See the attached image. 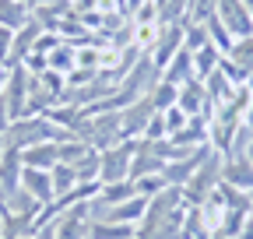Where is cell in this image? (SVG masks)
<instances>
[{
    "instance_id": "1",
    "label": "cell",
    "mask_w": 253,
    "mask_h": 239,
    "mask_svg": "<svg viewBox=\"0 0 253 239\" xmlns=\"http://www.w3.org/2000/svg\"><path fill=\"white\" fill-rule=\"evenodd\" d=\"M221 183V155L214 152H208V159L201 162V169L186 179V183L179 187L183 190V200H186V207H194V204H201V200H208L211 194H214V187Z\"/></svg>"
},
{
    "instance_id": "30",
    "label": "cell",
    "mask_w": 253,
    "mask_h": 239,
    "mask_svg": "<svg viewBox=\"0 0 253 239\" xmlns=\"http://www.w3.org/2000/svg\"><path fill=\"white\" fill-rule=\"evenodd\" d=\"M243 127L253 130V99H250V109H246V116H243Z\"/></svg>"
},
{
    "instance_id": "33",
    "label": "cell",
    "mask_w": 253,
    "mask_h": 239,
    "mask_svg": "<svg viewBox=\"0 0 253 239\" xmlns=\"http://www.w3.org/2000/svg\"><path fill=\"white\" fill-rule=\"evenodd\" d=\"M18 239H39V236H36V232H28V236H18Z\"/></svg>"
},
{
    "instance_id": "6",
    "label": "cell",
    "mask_w": 253,
    "mask_h": 239,
    "mask_svg": "<svg viewBox=\"0 0 253 239\" xmlns=\"http://www.w3.org/2000/svg\"><path fill=\"white\" fill-rule=\"evenodd\" d=\"M221 183L253 194V162H250L246 155H229V159H221Z\"/></svg>"
},
{
    "instance_id": "4",
    "label": "cell",
    "mask_w": 253,
    "mask_h": 239,
    "mask_svg": "<svg viewBox=\"0 0 253 239\" xmlns=\"http://www.w3.org/2000/svg\"><path fill=\"white\" fill-rule=\"evenodd\" d=\"M183 32H186V21L162 25V32H158V42L148 49V53H151V64H155L158 71H166V64L183 49Z\"/></svg>"
},
{
    "instance_id": "20",
    "label": "cell",
    "mask_w": 253,
    "mask_h": 239,
    "mask_svg": "<svg viewBox=\"0 0 253 239\" xmlns=\"http://www.w3.org/2000/svg\"><path fill=\"white\" fill-rule=\"evenodd\" d=\"M250 222V211H243V207H225V218H221V229L218 236H225V239H239L243 229Z\"/></svg>"
},
{
    "instance_id": "10",
    "label": "cell",
    "mask_w": 253,
    "mask_h": 239,
    "mask_svg": "<svg viewBox=\"0 0 253 239\" xmlns=\"http://www.w3.org/2000/svg\"><path fill=\"white\" fill-rule=\"evenodd\" d=\"M21 190H28L39 204H49V200L56 197V194H53V179H49V172H42V169H28V165H25V172H21Z\"/></svg>"
},
{
    "instance_id": "32",
    "label": "cell",
    "mask_w": 253,
    "mask_h": 239,
    "mask_svg": "<svg viewBox=\"0 0 253 239\" xmlns=\"http://www.w3.org/2000/svg\"><path fill=\"white\" fill-rule=\"evenodd\" d=\"M246 159H250V162H253V141H250V148H246Z\"/></svg>"
},
{
    "instance_id": "28",
    "label": "cell",
    "mask_w": 253,
    "mask_h": 239,
    "mask_svg": "<svg viewBox=\"0 0 253 239\" xmlns=\"http://www.w3.org/2000/svg\"><path fill=\"white\" fill-rule=\"evenodd\" d=\"M162 116H166V130H169V137H172L176 130H183V127L190 123V116H186V113H183L179 106H172V109H166Z\"/></svg>"
},
{
    "instance_id": "8",
    "label": "cell",
    "mask_w": 253,
    "mask_h": 239,
    "mask_svg": "<svg viewBox=\"0 0 253 239\" xmlns=\"http://www.w3.org/2000/svg\"><path fill=\"white\" fill-rule=\"evenodd\" d=\"M144 211H148V197H141V194H134V197H126L123 204H113V207H106V215L99 218V222H123V225H141V218H144Z\"/></svg>"
},
{
    "instance_id": "3",
    "label": "cell",
    "mask_w": 253,
    "mask_h": 239,
    "mask_svg": "<svg viewBox=\"0 0 253 239\" xmlns=\"http://www.w3.org/2000/svg\"><path fill=\"white\" fill-rule=\"evenodd\" d=\"M218 21L232 32V39H246L253 36V14L250 7L243 4V0H218Z\"/></svg>"
},
{
    "instance_id": "21",
    "label": "cell",
    "mask_w": 253,
    "mask_h": 239,
    "mask_svg": "<svg viewBox=\"0 0 253 239\" xmlns=\"http://www.w3.org/2000/svg\"><path fill=\"white\" fill-rule=\"evenodd\" d=\"M148 99H151V106H155L158 113H166V109H172V106H176V99H179V84L158 81L151 92H148Z\"/></svg>"
},
{
    "instance_id": "29",
    "label": "cell",
    "mask_w": 253,
    "mask_h": 239,
    "mask_svg": "<svg viewBox=\"0 0 253 239\" xmlns=\"http://www.w3.org/2000/svg\"><path fill=\"white\" fill-rule=\"evenodd\" d=\"M11 46H14V32L0 25V67H7V60H11Z\"/></svg>"
},
{
    "instance_id": "31",
    "label": "cell",
    "mask_w": 253,
    "mask_h": 239,
    "mask_svg": "<svg viewBox=\"0 0 253 239\" xmlns=\"http://www.w3.org/2000/svg\"><path fill=\"white\" fill-rule=\"evenodd\" d=\"M4 88H7V67H0V95H4Z\"/></svg>"
},
{
    "instance_id": "18",
    "label": "cell",
    "mask_w": 253,
    "mask_h": 239,
    "mask_svg": "<svg viewBox=\"0 0 253 239\" xmlns=\"http://www.w3.org/2000/svg\"><path fill=\"white\" fill-rule=\"evenodd\" d=\"M137 229L134 225H123V222H91L88 239H134Z\"/></svg>"
},
{
    "instance_id": "9",
    "label": "cell",
    "mask_w": 253,
    "mask_h": 239,
    "mask_svg": "<svg viewBox=\"0 0 253 239\" xmlns=\"http://www.w3.org/2000/svg\"><path fill=\"white\" fill-rule=\"evenodd\" d=\"M60 141H42V144H32V148H21V162L28 169H42L49 172L53 165H60V152H56Z\"/></svg>"
},
{
    "instance_id": "34",
    "label": "cell",
    "mask_w": 253,
    "mask_h": 239,
    "mask_svg": "<svg viewBox=\"0 0 253 239\" xmlns=\"http://www.w3.org/2000/svg\"><path fill=\"white\" fill-rule=\"evenodd\" d=\"M250 218H253V194H250Z\"/></svg>"
},
{
    "instance_id": "22",
    "label": "cell",
    "mask_w": 253,
    "mask_h": 239,
    "mask_svg": "<svg viewBox=\"0 0 253 239\" xmlns=\"http://www.w3.org/2000/svg\"><path fill=\"white\" fill-rule=\"evenodd\" d=\"M208 39H211V46H218V53H221V56H229V53H232V46H236L232 32H229V28L218 21V14L208 21Z\"/></svg>"
},
{
    "instance_id": "36",
    "label": "cell",
    "mask_w": 253,
    "mask_h": 239,
    "mask_svg": "<svg viewBox=\"0 0 253 239\" xmlns=\"http://www.w3.org/2000/svg\"><path fill=\"white\" fill-rule=\"evenodd\" d=\"M134 239H137V236H134Z\"/></svg>"
},
{
    "instance_id": "2",
    "label": "cell",
    "mask_w": 253,
    "mask_h": 239,
    "mask_svg": "<svg viewBox=\"0 0 253 239\" xmlns=\"http://www.w3.org/2000/svg\"><path fill=\"white\" fill-rule=\"evenodd\" d=\"M91 232V211H88V200L71 204L56 222H53V236L56 239H88Z\"/></svg>"
},
{
    "instance_id": "13",
    "label": "cell",
    "mask_w": 253,
    "mask_h": 239,
    "mask_svg": "<svg viewBox=\"0 0 253 239\" xmlns=\"http://www.w3.org/2000/svg\"><path fill=\"white\" fill-rule=\"evenodd\" d=\"M32 18V7L25 4V0H0V25L11 28V32H18V28H25Z\"/></svg>"
},
{
    "instance_id": "11",
    "label": "cell",
    "mask_w": 253,
    "mask_h": 239,
    "mask_svg": "<svg viewBox=\"0 0 253 239\" xmlns=\"http://www.w3.org/2000/svg\"><path fill=\"white\" fill-rule=\"evenodd\" d=\"M162 169H166V162L148 148V141H141V144H137V152H134V159H130V176H126V179L155 176V172H162Z\"/></svg>"
},
{
    "instance_id": "35",
    "label": "cell",
    "mask_w": 253,
    "mask_h": 239,
    "mask_svg": "<svg viewBox=\"0 0 253 239\" xmlns=\"http://www.w3.org/2000/svg\"><path fill=\"white\" fill-rule=\"evenodd\" d=\"M0 236H4V225H0Z\"/></svg>"
},
{
    "instance_id": "16",
    "label": "cell",
    "mask_w": 253,
    "mask_h": 239,
    "mask_svg": "<svg viewBox=\"0 0 253 239\" xmlns=\"http://www.w3.org/2000/svg\"><path fill=\"white\" fill-rule=\"evenodd\" d=\"M49 71H56V74H63V78H67L74 67H78V46H71V42H60L49 56Z\"/></svg>"
},
{
    "instance_id": "5",
    "label": "cell",
    "mask_w": 253,
    "mask_h": 239,
    "mask_svg": "<svg viewBox=\"0 0 253 239\" xmlns=\"http://www.w3.org/2000/svg\"><path fill=\"white\" fill-rule=\"evenodd\" d=\"M21 172H25L21 148L7 141V144H4V155H0V197H11V194L21 187Z\"/></svg>"
},
{
    "instance_id": "12",
    "label": "cell",
    "mask_w": 253,
    "mask_h": 239,
    "mask_svg": "<svg viewBox=\"0 0 253 239\" xmlns=\"http://www.w3.org/2000/svg\"><path fill=\"white\" fill-rule=\"evenodd\" d=\"M162 81H169V84H186V81H194V53H190V49H179L169 64H166Z\"/></svg>"
},
{
    "instance_id": "19",
    "label": "cell",
    "mask_w": 253,
    "mask_h": 239,
    "mask_svg": "<svg viewBox=\"0 0 253 239\" xmlns=\"http://www.w3.org/2000/svg\"><path fill=\"white\" fill-rule=\"evenodd\" d=\"M49 179H53V194L63 197V194H71V190L78 187V169L67 165V162H60V165L49 169Z\"/></svg>"
},
{
    "instance_id": "27",
    "label": "cell",
    "mask_w": 253,
    "mask_h": 239,
    "mask_svg": "<svg viewBox=\"0 0 253 239\" xmlns=\"http://www.w3.org/2000/svg\"><path fill=\"white\" fill-rule=\"evenodd\" d=\"M162 137H169V130H166V116L155 113V116L148 120V127H144V137H141V141H162Z\"/></svg>"
},
{
    "instance_id": "7",
    "label": "cell",
    "mask_w": 253,
    "mask_h": 239,
    "mask_svg": "<svg viewBox=\"0 0 253 239\" xmlns=\"http://www.w3.org/2000/svg\"><path fill=\"white\" fill-rule=\"evenodd\" d=\"M208 152H211V144H204V148H197L194 155H186V159H176V162H166V169H162V176H166V183L169 187H183L190 176H194L197 169H201V162L208 159Z\"/></svg>"
},
{
    "instance_id": "23",
    "label": "cell",
    "mask_w": 253,
    "mask_h": 239,
    "mask_svg": "<svg viewBox=\"0 0 253 239\" xmlns=\"http://www.w3.org/2000/svg\"><path fill=\"white\" fill-rule=\"evenodd\" d=\"M218 11V0H190V11H186V21L190 25H208Z\"/></svg>"
},
{
    "instance_id": "26",
    "label": "cell",
    "mask_w": 253,
    "mask_h": 239,
    "mask_svg": "<svg viewBox=\"0 0 253 239\" xmlns=\"http://www.w3.org/2000/svg\"><path fill=\"white\" fill-rule=\"evenodd\" d=\"M134 187H137L141 197H155V194H162L169 183H166V176H162V172H155V176H141V179H134Z\"/></svg>"
},
{
    "instance_id": "15",
    "label": "cell",
    "mask_w": 253,
    "mask_h": 239,
    "mask_svg": "<svg viewBox=\"0 0 253 239\" xmlns=\"http://www.w3.org/2000/svg\"><path fill=\"white\" fill-rule=\"evenodd\" d=\"M218 64H221V53H218V46H204V49H197L194 53V78L197 81H208L214 71H218Z\"/></svg>"
},
{
    "instance_id": "25",
    "label": "cell",
    "mask_w": 253,
    "mask_h": 239,
    "mask_svg": "<svg viewBox=\"0 0 253 239\" xmlns=\"http://www.w3.org/2000/svg\"><path fill=\"white\" fill-rule=\"evenodd\" d=\"M229 60H236L239 67L253 71V36H246V39H236V46H232Z\"/></svg>"
},
{
    "instance_id": "14",
    "label": "cell",
    "mask_w": 253,
    "mask_h": 239,
    "mask_svg": "<svg viewBox=\"0 0 253 239\" xmlns=\"http://www.w3.org/2000/svg\"><path fill=\"white\" fill-rule=\"evenodd\" d=\"M204 92H208V99H211V106L218 109V106H225L232 95H236V84L225 78V74H221V71H214L208 81H204Z\"/></svg>"
},
{
    "instance_id": "17",
    "label": "cell",
    "mask_w": 253,
    "mask_h": 239,
    "mask_svg": "<svg viewBox=\"0 0 253 239\" xmlns=\"http://www.w3.org/2000/svg\"><path fill=\"white\" fill-rule=\"evenodd\" d=\"M134 194H137L134 179H116V183H102V190H99V204L113 207V204H123L126 197H134Z\"/></svg>"
},
{
    "instance_id": "24",
    "label": "cell",
    "mask_w": 253,
    "mask_h": 239,
    "mask_svg": "<svg viewBox=\"0 0 253 239\" xmlns=\"http://www.w3.org/2000/svg\"><path fill=\"white\" fill-rule=\"evenodd\" d=\"M211 39H208V25H190L186 21V32H183V49H190V53H197V49H204Z\"/></svg>"
}]
</instances>
